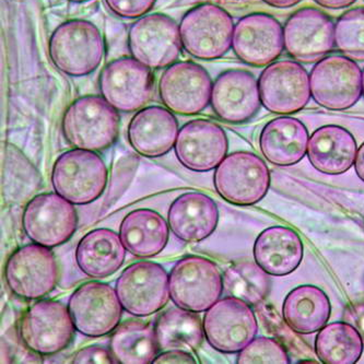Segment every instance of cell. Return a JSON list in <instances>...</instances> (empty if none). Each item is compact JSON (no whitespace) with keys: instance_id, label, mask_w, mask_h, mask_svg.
Wrapping results in <instances>:
<instances>
[{"instance_id":"cell-1","label":"cell","mask_w":364,"mask_h":364,"mask_svg":"<svg viewBox=\"0 0 364 364\" xmlns=\"http://www.w3.org/2000/svg\"><path fill=\"white\" fill-rule=\"evenodd\" d=\"M119 111L105 97L85 95L75 100L65 112L63 134L76 149L105 151L119 138Z\"/></svg>"},{"instance_id":"cell-2","label":"cell","mask_w":364,"mask_h":364,"mask_svg":"<svg viewBox=\"0 0 364 364\" xmlns=\"http://www.w3.org/2000/svg\"><path fill=\"white\" fill-rule=\"evenodd\" d=\"M101 31L87 20H69L57 26L48 42L50 60L63 74L85 77L99 68L105 57Z\"/></svg>"},{"instance_id":"cell-3","label":"cell","mask_w":364,"mask_h":364,"mask_svg":"<svg viewBox=\"0 0 364 364\" xmlns=\"http://www.w3.org/2000/svg\"><path fill=\"white\" fill-rule=\"evenodd\" d=\"M109 171L95 151L71 149L56 159L52 170L55 192L74 205H89L105 193Z\"/></svg>"},{"instance_id":"cell-4","label":"cell","mask_w":364,"mask_h":364,"mask_svg":"<svg viewBox=\"0 0 364 364\" xmlns=\"http://www.w3.org/2000/svg\"><path fill=\"white\" fill-rule=\"evenodd\" d=\"M235 26L231 14L220 6H197L181 21L183 48L197 60H219L232 48Z\"/></svg>"},{"instance_id":"cell-5","label":"cell","mask_w":364,"mask_h":364,"mask_svg":"<svg viewBox=\"0 0 364 364\" xmlns=\"http://www.w3.org/2000/svg\"><path fill=\"white\" fill-rule=\"evenodd\" d=\"M171 300L195 313L206 312L223 296V274L215 262L198 255L181 258L170 274Z\"/></svg>"},{"instance_id":"cell-6","label":"cell","mask_w":364,"mask_h":364,"mask_svg":"<svg viewBox=\"0 0 364 364\" xmlns=\"http://www.w3.org/2000/svg\"><path fill=\"white\" fill-rule=\"evenodd\" d=\"M213 185L219 196L228 203L252 206L263 200L269 191V168L253 152H233L215 168Z\"/></svg>"},{"instance_id":"cell-7","label":"cell","mask_w":364,"mask_h":364,"mask_svg":"<svg viewBox=\"0 0 364 364\" xmlns=\"http://www.w3.org/2000/svg\"><path fill=\"white\" fill-rule=\"evenodd\" d=\"M74 321L68 305L60 301L38 300L23 313L19 335L32 353L53 355L65 350L74 338Z\"/></svg>"},{"instance_id":"cell-8","label":"cell","mask_w":364,"mask_h":364,"mask_svg":"<svg viewBox=\"0 0 364 364\" xmlns=\"http://www.w3.org/2000/svg\"><path fill=\"white\" fill-rule=\"evenodd\" d=\"M60 270L50 249L40 244L21 246L8 258L5 279L10 290L24 300H40L54 290Z\"/></svg>"},{"instance_id":"cell-9","label":"cell","mask_w":364,"mask_h":364,"mask_svg":"<svg viewBox=\"0 0 364 364\" xmlns=\"http://www.w3.org/2000/svg\"><path fill=\"white\" fill-rule=\"evenodd\" d=\"M311 93L317 105L345 111L362 95V70L345 55H328L315 64L310 75Z\"/></svg>"},{"instance_id":"cell-10","label":"cell","mask_w":364,"mask_h":364,"mask_svg":"<svg viewBox=\"0 0 364 364\" xmlns=\"http://www.w3.org/2000/svg\"><path fill=\"white\" fill-rule=\"evenodd\" d=\"M22 227L33 243L57 247L68 242L78 228V213L74 203L55 193H43L28 201Z\"/></svg>"},{"instance_id":"cell-11","label":"cell","mask_w":364,"mask_h":364,"mask_svg":"<svg viewBox=\"0 0 364 364\" xmlns=\"http://www.w3.org/2000/svg\"><path fill=\"white\" fill-rule=\"evenodd\" d=\"M203 325L209 345L223 353H240L258 333L251 305L231 296L219 299L206 311Z\"/></svg>"},{"instance_id":"cell-12","label":"cell","mask_w":364,"mask_h":364,"mask_svg":"<svg viewBox=\"0 0 364 364\" xmlns=\"http://www.w3.org/2000/svg\"><path fill=\"white\" fill-rule=\"evenodd\" d=\"M115 290L124 310L135 317L160 312L171 299L168 274L154 262L128 266L116 280Z\"/></svg>"},{"instance_id":"cell-13","label":"cell","mask_w":364,"mask_h":364,"mask_svg":"<svg viewBox=\"0 0 364 364\" xmlns=\"http://www.w3.org/2000/svg\"><path fill=\"white\" fill-rule=\"evenodd\" d=\"M68 309L76 331L91 338L113 333L121 324L124 310L115 289L100 282L78 287L69 298Z\"/></svg>"},{"instance_id":"cell-14","label":"cell","mask_w":364,"mask_h":364,"mask_svg":"<svg viewBox=\"0 0 364 364\" xmlns=\"http://www.w3.org/2000/svg\"><path fill=\"white\" fill-rule=\"evenodd\" d=\"M128 48L133 58L144 66L166 68L182 53L180 26L166 14H146L130 26Z\"/></svg>"},{"instance_id":"cell-15","label":"cell","mask_w":364,"mask_h":364,"mask_svg":"<svg viewBox=\"0 0 364 364\" xmlns=\"http://www.w3.org/2000/svg\"><path fill=\"white\" fill-rule=\"evenodd\" d=\"M99 85L102 97L124 113L144 109L154 95V79L149 67L130 57L109 63L100 75Z\"/></svg>"},{"instance_id":"cell-16","label":"cell","mask_w":364,"mask_h":364,"mask_svg":"<svg viewBox=\"0 0 364 364\" xmlns=\"http://www.w3.org/2000/svg\"><path fill=\"white\" fill-rule=\"evenodd\" d=\"M258 87L262 105L279 115L302 111L312 97L310 75L296 60H279L268 65L260 74Z\"/></svg>"},{"instance_id":"cell-17","label":"cell","mask_w":364,"mask_h":364,"mask_svg":"<svg viewBox=\"0 0 364 364\" xmlns=\"http://www.w3.org/2000/svg\"><path fill=\"white\" fill-rule=\"evenodd\" d=\"M213 85L206 69L197 63L184 60L166 67L159 81V95L173 113L196 115L210 103Z\"/></svg>"},{"instance_id":"cell-18","label":"cell","mask_w":364,"mask_h":364,"mask_svg":"<svg viewBox=\"0 0 364 364\" xmlns=\"http://www.w3.org/2000/svg\"><path fill=\"white\" fill-rule=\"evenodd\" d=\"M284 48L296 62L322 60L335 46V24L322 10L302 8L284 26Z\"/></svg>"},{"instance_id":"cell-19","label":"cell","mask_w":364,"mask_h":364,"mask_svg":"<svg viewBox=\"0 0 364 364\" xmlns=\"http://www.w3.org/2000/svg\"><path fill=\"white\" fill-rule=\"evenodd\" d=\"M284 48V28L270 14H247L235 24L232 50L245 64L268 66L276 62Z\"/></svg>"},{"instance_id":"cell-20","label":"cell","mask_w":364,"mask_h":364,"mask_svg":"<svg viewBox=\"0 0 364 364\" xmlns=\"http://www.w3.org/2000/svg\"><path fill=\"white\" fill-rule=\"evenodd\" d=\"M229 140L225 129L209 119H194L180 129L174 151L187 170L205 173L217 168L227 156Z\"/></svg>"},{"instance_id":"cell-21","label":"cell","mask_w":364,"mask_h":364,"mask_svg":"<svg viewBox=\"0 0 364 364\" xmlns=\"http://www.w3.org/2000/svg\"><path fill=\"white\" fill-rule=\"evenodd\" d=\"M210 105L218 119L225 123L249 122L262 105L257 79L249 71H225L213 82Z\"/></svg>"},{"instance_id":"cell-22","label":"cell","mask_w":364,"mask_h":364,"mask_svg":"<svg viewBox=\"0 0 364 364\" xmlns=\"http://www.w3.org/2000/svg\"><path fill=\"white\" fill-rule=\"evenodd\" d=\"M180 128L168 107L152 105L139 109L130 119L127 138L130 146L144 158L166 156L176 146Z\"/></svg>"},{"instance_id":"cell-23","label":"cell","mask_w":364,"mask_h":364,"mask_svg":"<svg viewBox=\"0 0 364 364\" xmlns=\"http://www.w3.org/2000/svg\"><path fill=\"white\" fill-rule=\"evenodd\" d=\"M168 223L178 239L186 243H198L208 239L217 229L219 209L208 195L184 193L171 203Z\"/></svg>"},{"instance_id":"cell-24","label":"cell","mask_w":364,"mask_h":364,"mask_svg":"<svg viewBox=\"0 0 364 364\" xmlns=\"http://www.w3.org/2000/svg\"><path fill=\"white\" fill-rule=\"evenodd\" d=\"M358 146L349 130L341 126L319 127L309 140L308 156L315 170L327 176H341L353 168Z\"/></svg>"},{"instance_id":"cell-25","label":"cell","mask_w":364,"mask_h":364,"mask_svg":"<svg viewBox=\"0 0 364 364\" xmlns=\"http://www.w3.org/2000/svg\"><path fill=\"white\" fill-rule=\"evenodd\" d=\"M308 128L300 119L282 116L266 124L259 136V148L267 161L277 166H291L308 154Z\"/></svg>"},{"instance_id":"cell-26","label":"cell","mask_w":364,"mask_h":364,"mask_svg":"<svg viewBox=\"0 0 364 364\" xmlns=\"http://www.w3.org/2000/svg\"><path fill=\"white\" fill-rule=\"evenodd\" d=\"M126 251L121 235L107 228H99L88 232L79 241L76 263L83 274L95 279H103L123 266Z\"/></svg>"},{"instance_id":"cell-27","label":"cell","mask_w":364,"mask_h":364,"mask_svg":"<svg viewBox=\"0 0 364 364\" xmlns=\"http://www.w3.org/2000/svg\"><path fill=\"white\" fill-rule=\"evenodd\" d=\"M303 242L294 230L274 225L264 230L254 244L256 263L272 276L294 272L302 263Z\"/></svg>"},{"instance_id":"cell-28","label":"cell","mask_w":364,"mask_h":364,"mask_svg":"<svg viewBox=\"0 0 364 364\" xmlns=\"http://www.w3.org/2000/svg\"><path fill=\"white\" fill-rule=\"evenodd\" d=\"M170 225L158 211L141 208L130 211L119 225V235L127 252L139 258L161 253L168 245Z\"/></svg>"},{"instance_id":"cell-29","label":"cell","mask_w":364,"mask_h":364,"mask_svg":"<svg viewBox=\"0 0 364 364\" xmlns=\"http://www.w3.org/2000/svg\"><path fill=\"white\" fill-rule=\"evenodd\" d=\"M331 306L328 296L318 287H296L284 299L282 316L287 326L300 335L321 331L328 323Z\"/></svg>"},{"instance_id":"cell-30","label":"cell","mask_w":364,"mask_h":364,"mask_svg":"<svg viewBox=\"0 0 364 364\" xmlns=\"http://www.w3.org/2000/svg\"><path fill=\"white\" fill-rule=\"evenodd\" d=\"M159 349L197 351L203 345L205 331L198 313L180 306L168 309L154 324Z\"/></svg>"},{"instance_id":"cell-31","label":"cell","mask_w":364,"mask_h":364,"mask_svg":"<svg viewBox=\"0 0 364 364\" xmlns=\"http://www.w3.org/2000/svg\"><path fill=\"white\" fill-rule=\"evenodd\" d=\"M109 350L116 363H152L160 350L154 327L133 319L122 323L112 333Z\"/></svg>"},{"instance_id":"cell-32","label":"cell","mask_w":364,"mask_h":364,"mask_svg":"<svg viewBox=\"0 0 364 364\" xmlns=\"http://www.w3.org/2000/svg\"><path fill=\"white\" fill-rule=\"evenodd\" d=\"M363 349V337L348 322L325 325L315 339V353L325 364L357 363Z\"/></svg>"},{"instance_id":"cell-33","label":"cell","mask_w":364,"mask_h":364,"mask_svg":"<svg viewBox=\"0 0 364 364\" xmlns=\"http://www.w3.org/2000/svg\"><path fill=\"white\" fill-rule=\"evenodd\" d=\"M268 274L256 262L233 264L223 272V289L229 296L255 306L269 294L272 280Z\"/></svg>"},{"instance_id":"cell-34","label":"cell","mask_w":364,"mask_h":364,"mask_svg":"<svg viewBox=\"0 0 364 364\" xmlns=\"http://www.w3.org/2000/svg\"><path fill=\"white\" fill-rule=\"evenodd\" d=\"M335 46L351 60H364V8L341 14L335 24Z\"/></svg>"},{"instance_id":"cell-35","label":"cell","mask_w":364,"mask_h":364,"mask_svg":"<svg viewBox=\"0 0 364 364\" xmlns=\"http://www.w3.org/2000/svg\"><path fill=\"white\" fill-rule=\"evenodd\" d=\"M239 364H289L290 357L282 343L269 337L254 338L240 351Z\"/></svg>"},{"instance_id":"cell-36","label":"cell","mask_w":364,"mask_h":364,"mask_svg":"<svg viewBox=\"0 0 364 364\" xmlns=\"http://www.w3.org/2000/svg\"><path fill=\"white\" fill-rule=\"evenodd\" d=\"M107 8L123 19H136L146 16L156 0H105Z\"/></svg>"},{"instance_id":"cell-37","label":"cell","mask_w":364,"mask_h":364,"mask_svg":"<svg viewBox=\"0 0 364 364\" xmlns=\"http://www.w3.org/2000/svg\"><path fill=\"white\" fill-rule=\"evenodd\" d=\"M73 363L91 364V363H116L111 350L102 346L92 345L81 348L73 358Z\"/></svg>"},{"instance_id":"cell-38","label":"cell","mask_w":364,"mask_h":364,"mask_svg":"<svg viewBox=\"0 0 364 364\" xmlns=\"http://www.w3.org/2000/svg\"><path fill=\"white\" fill-rule=\"evenodd\" d=\"M188 363L196 364L194 355L189 351L166 350L156 355L152 364Z\"/></svg>"},{"instance_id":"cell-39","label":"cell","mask_w":364,"mask_h":364,"mask_svg":"<svg viewBox=\"0 0 364 364\" xmlns=\"http://www.w3.org/2000/svg\"><path fill=\"white\" fill-rule=\"evenodd\" d=\"M345 321L353 325L364 338V300L348 305L345 312Z\"/></svg>"},{"instance_id":"cell-40","label":"cell","mask_w":364,"mask_h":364,"mask_svg":"<svg viewBox=\"0 0 364 364\" xmlns=\"http://www.w3.org/2000/svg\"><path fill=\"white\" fill-rule=\"evenodd\" d=\"M314 1L321 7L337 10L350 7L357 0H314Z\"/></svg>"},{"instance_id":"cell-41","label":"cell","mask_w":364,"mask_h":364,"mask_svg":"<svg viewBox=\"0 0 364 364\" xmlns=\"http://www.w3.org/2000/svg\"><path fill=\"white\" fill-rule=\"evenodd\" d=\"M355 168L358 178H359L362 182H364V142L361 144V147L358 148Z\"/></svg>"},{"instance_id":"cell-42","label":"cell","mask_w":364,"mask_h":364,"mask_svg":"<svg viewBox=\"0 0 364 364\" xmlns=\"http://www.w3.org/2000/svg\"><path fill=\"white\" fill-rule=\"evenodd\" d=\"M264 3L267 4L268 6H272L274 8H284L294 7V6L300 4L302 0H263Z\"/></svg>"},{"instance_id":"cell-43","label":"cell","mask_w":364,"mask_h":364,"mask_svg":"<svg viewBox=\"0 0 364 364\" xmlns=\"http://www.w3.org/2000/svg\"><path fill=\"white\" fill-rule=\"evenodd\" d=\"M362 93H363L364 95V69L363 71H362Z\"/></svg>"},{"instance_id":"cell-44","label":"cell","mask_w":364,"mask_h":364,"mask_svg":"<svg viewBox=\"0 0 364 364\" xmlns=\"http://www.w3.org/2000/svg\"><path fill=\"white\" fill-rule=\"evenodd\" d=\"M71 3H85V1H89V0H68Z\"/></svg>"}]
</instances>
